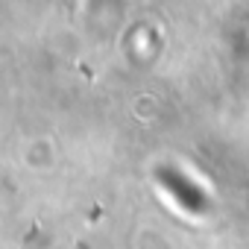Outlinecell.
Listing matches in <instances>:
<instances>
[{"label":"cell","instance_id":"1","mask_svg":"<svg viewBox=\"0 0 249 249\" xmlns=\"http://www.w3.org/2000/svg\"><path fill=\"white\" fill-rule=\"evenodd\" d=\"M164 179L170 182L167 188H170V191H176L182 202H188V199H191V205H196V208H199V205L205 202V196H202V194H199V191H196V188H194L191 182H185L182 176H176L173 170H167V173H164Z\"/></svg>","mask_w":249,"mask_h":249}]
</instances>
